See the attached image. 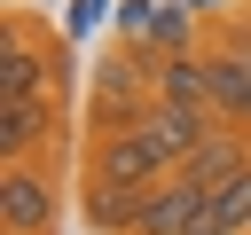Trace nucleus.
Listing matches in <instances>:
<instances>
[{"mask_svg":"<svg viewBox=\"0 0 251 235\" xmlns=\"http://www.w3.org/2000/svg\"><path fill=\"white\" fill-rule=\"evenodd\" d=\"M165 180H173L165 149L141 125H110V133H94V157H86V219L102 235H126L133 212H141V196L165 188Z\"/></svg>","mask_w":251,"mask_h":235,"instance_id":"obj_1","label":"nucleus"},{"mask_svg":"<svg viewBox=\"0 0 251 235\" xmlns=\"http://www.w3.org/2000/svg\"><path fill=\"white\" fill-rule=\"evenodd\" d=\"M63 86V47L39 31V24H8V47H0V102H31Z\"/></svg>","mask_w":251,"mask_h":235,"instance_id":"obj_2","label":"nucleus"},{"mask_svg":"<svg viewBox=\"0 0 251 235\" xmlns=\"http://www.w3.org/2000/svg\"><path fill=\"white\" fill-rule=\"evenodd\" d=\"M63 133V86L31 94V102H0V157L8 164H31L39 149H55Z\"/></svg>","mask_w":251,"mask_h":235,"instance_id":"obj_3","label":"nucleus"},{"mask_svg":"<svg viewBox=\"0 0 251 235\" xmlns=\"http://www.w3.org/2000/svg\"><path fill=\"white\" fill-rule=\"evenodd\" d=\"M55 172L39 164H8L0 172V227L8 235H55Z\"/></svg>","mask_w":251,"mask_h":235,"instance_id":"obj_4","label":"nucleus"},{"mask_svg":"<svg viewBox=\"0 0 251 235\" xmlns=\"http://www.w3.org/2000/svg\"><path fill=\"white\" fill-rule=\"evenodd\" d=\"M204 204H212V188H196L188 172H173L165 188H149V196H141V212H133V227H126V235H196Z\"/></svg>","mask_w":251,"mask_h":235,"instance_id":"obj_5","label":"nucleus"},{"mask_svg":"<svg viewBox=\"0 0 251 235\" xmlns=\"http://www.w3.org/2000/svg\"><path fill=\"white\" fill-rule=\"evenodd\" d=\"M149 94H157V102H180V110L220 118V102H212V63H204V55H165V63H157V78H149Z\"/></svg>","mask_w":251,"mask_h":235,"instance_id":"obj_6","label":"nucleus"},{"mask_svg":"<svg viewBox=\"0 0 251 235\" xmlns=\"http://www.w3.org/2000/svg\"><path fill=\"white\" fill-rule=\"evenodd\" d=\"M204 63H212L220 125H251V47H220V55H204Z\"/></svg>","mask_w":251,"mask_h":235,"instance_id":"obj_7","label":"nucleus"},{"mask_svg":"<svg viewBox=\"0 0 251 235\" xmlns=\"http://www.w3.org/2000/svg\"><path fill=\"white\" fill-rule=\"evenodd\" d=\"M196 235H251V164H243L235 180H220V188H212V204H204Z\"/></svg>","mask_w":251,"mask_h":235,"instance_id":"obj_8","label":"nucleus"}]
</instances>
